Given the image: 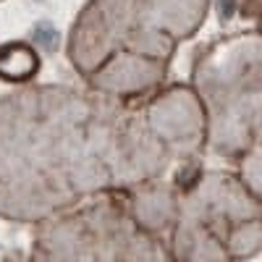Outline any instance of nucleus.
<instances>
[{
  "label": "nucleus",
  "mask_w": 262,
  "mask_h": 262,
  "mask_svg": "<svg viewBox=\"0 0 262 262\" xmlns=\"http://www.w3.org/2000/svg\"><path fill=\"white\" fill-rule=\"evenodd\" d=\"M37 55L24 45H8L0 50V76L6 79H27L37 71Z\"/></svg>",
  "instance_id": "nucleus-1"
}]
</instances>
